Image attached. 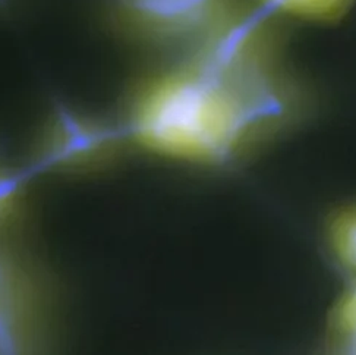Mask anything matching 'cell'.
I'll return each mask as SVG.
<instances>
[{
	"label": "cell",
	"mask_w": 356,
	"mask_h": 355,
	"mask_svg": "<svg viewBox=\"0 0 356 355\" xmlns=\"http://www.w3.org/2000/svg\"><path fill=\"white\" fill-rule=\"evenodd\" d=\"M328 238L337 262L356 276V206L341 210L334 217Z\"/></svg>",
	"instance_id": "cell-5"
},
{
	"label": "cell",
	"mask_w": 356,
	"mask_h": 355,
	"mask_svg": "<svg viewBox=\"0 0 356 355\" xmlns=\"http://www.w3.org/2000/svg\"><path fill=\"white\" fill-rule=\"evenodd\" d=\"M284 86L268 70L246 78L197 63L163 75L136 99L131 131L153 152L197 163L230 159L254 129L283 112Z\"/></svg>",
	"instance_id": "cell-1"
},
{
	"label": "cell",
	"mask_w": 356,
	"mask_h": 355,
	"mask_svg": "<svg viewBox=\"0 0 356 355\" xmlns=\"http://www.w3.org/2000/svg\"><path fill=\"white\" fill-rule=\"evenodd\" d=\"M115 141V132L103 125L72 115H60L47 136L41 165L84 166L104 157Z\"/></svg>",
	"instance_id": "cell-3"
},
{
	"label": "cell",
	"mask_w": 356,
	"mask_h": 355,
	"mask_svg": "<svg viewBox=\"0 0 356 355\" xmlns=\"http://www.w3.org/2000/svg\"><path fill=\"white\" fill-rule=\"evenodd\" d=\"M15 3H17V0H0V12L12 8Z\"/></svg>",
	"instance_id": "cell-7"
},
{
	"label": "cell",
	"mask_w": 356,
	"mask_h": 355,
	"mask_svg": "<svg viewBox=\"0 0 356 355\" xmlns=\"http://www.w3.org/2000/svg\"><path fill=\"white\" fill-rule=\"evenodd\" d=\"M355 0H257L271 15H289L300 19L330 21L345 13Z\"/></svg>",
	"instance_id": "cell-4"
},
{
	"label": "cell",
	"mask_w": 356,
	"mask_h": 355,
	"mask_svg": "<svg viewBox=\"0 0 356 355\" xmlns=\"http://www.w3.org/2000/svg\"><path fill=\"white\" fill-rule=\"evenodd\" d=\"M19 178L13 173L0 171V222L8 219L15 207L19 193Z\"/></svg>",
	"instance_id": "cell-6"
},
{
	"label": "cell",
	"mask_w": 356,
	"mask_h": 355,
	"mask_svg": "<svg viewBox=\"0 0 356 355\" xmlns=\"http://www.w3.org/2000/svg\"><path fill=\"white\" fill-rule=\"evenodd\" d=\"M350 352H352V354H356V345H355V347H353V349H352V351H350Z\"/></svg>",
	"instance_id": "cell-8"
},
{
	"label": "cell",
	"mask_w": 356,
	"mask_h": 355,
	"mask_svg": "<svg viewBox=\"0 0 356 355\" xmlns=\"http://www.w3.org/2000/svg\"><path fill=\"white\" fill-rule=\"evenodd\" d=\"M239 0H115L118 22L157 43L201 42L236 9Z\"/></svg>",
	"instance_id": "cell-2"
}]
</instances>
